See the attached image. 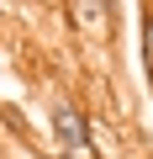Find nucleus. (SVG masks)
I'll list each match as a JSON object with an SVG mask.
<instances>
[{
	"mask_svg": "<svg viewBox=\"0 0 153 159\" xmlns=\"http://www.w3.org/2000/svg\"><path fill=\"white\" fill-rule=\"evenodd\" d=\"M53 138L69 159H95L90 154V117L74 106V101H53Z\"/></svg>",
	"mask_w": 153,
	"mask_h": 159,
	"instance_id": "nucleus-1",
	"label": "nucleus"
},
{
	"mask_svg": "<svg viewBox=\"0 0 153 159\" xmlns=\"http://www.w3.org/2000/svg\"><path fill=\"white\" fill-rule=\"evenodd\" d=\"M69 21L79 37H111V11L106 0H69Z\"/></svg>",
	"mask_w": 153,
	"mask_h": 159,
	"instance_id": "nucleus-2",
	"label": "nucleus"
}]
</instances>
